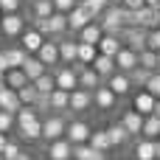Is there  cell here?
Masks as SVG:
<instances>
[{
  "instance_id": "1",
  "label": "cell",
  "mask_w": 160,
  "mask_h": 160,
  "mask_svg": "<svg viewBox=\"0 0 160 160\" xmlns=\"http://www.w3.org/2000/svg\"><path fill=\"white\" fill-rule=\"evenodd\" d=\"M34 28H39L45 37L51 39H62L70 34V25H68V14L62 11H53L51 17H34Z\"/></svg>"
},
{
  "instance_id": "2",
  "label": "cell",
  "mask_w": 160,
  "mask_h": 160,
  "mask_svg": "<svg viewBox=\"0 0 160 160\" xmlns=\"http://www.w3.org/2000/svg\"><path fill=\"white\" fill-rule=\"evenodd\" d=\"M98 22H101V28H104V34H118L121 37V31L127 28V6H121V0L115 3H110L107 6V11L98 17Z\"/></svg>"
},
{
  "instance_id": "3",
  "label": "cell",
  "mask_w": 160,
  "mask_h": 160,
  "mask_svg": "<svg viewBox=\"0 0 160 160\" xmlns=\"http://www.w3.org/2000/svg\"><path fill=\"white\" fill-rule=\"evenodd\" d=\"M65 132H68V118H65L62 112H48V115H42V141H45V143L65 138Z\"/></svg>"
},
{
  "instance_id": "4",
  "label": "cell",
  "mask_w": 160,
  "mask_h": 160,
  "mask_svg": "<svg viewBox=\"0 0 160 160\" xmlns=\"http://www.w3.org/2000/svg\"><path fill=\"white\" fill-rule=\"evenodd\" d=\"M25 28H28V25H25V17H22L20 11L3 14V20H0V34H3L6 39H20V34H22Z\"/></svg>"
},
{
  "instance_id": "5",
  "label": "cell",
  "mask_w": 160,
  "mask_h": 160,
  "mask_svg": "<svg viewBox=\"0 0 160 160\" xmlns=\"http://www.w3.org/2000/svg\"><path fill=\"white\" fill-rule=\"evenodd\" d=\"M121 39H124V45H129L132 51H146V39H149V28H143V25H127L124 31H121Z\"/></svg>"
},
{
  "instance_id": "6",
  "label": "cell",
  "mask_w": 160,
  "mask_h": 160,
  "mask_svg": "<svg viewBox=\"0 0 160 160\" xmlns=\"http://www.w3.org/2000/svg\"><path fill=\"white\" fill-rule=\"evenodd\" d=\"M90 135H93V127H90L84 118H70V121H68V132H65V138H68L73 146L87 143V141H90Z\"/></svg>"
},
{
  "instance_id": "7",
  "label": "cell",
  "mask_w": 160,
  "mask_h": 160,
  "mask_svg": "<svg viewBox=\"0 0 160 160\" xmlns=\"http://www.w3.org/2000/svg\"><path fill=\"white\" fill-rule=\"evenodd\" d=\"M37 56L42 59V65L48 68V70H53V68H59L62 65V56H59V39H45L42 42V48L37 51Z\"/></svg>"
},
{
  "instance_id": "8",
  "label": "cell",
  "mask_w": 160,
  "mask_h": 160,
  "mask_svg": "<svg viewBox=\"0 0 160 160\" xmlns=\"http://www.w3.org/2000/svg\"><path fill=\"white\" fill-rule=\"evenodd\" d=\"M53 76H56V87H62V90H68V93H73V90L79 87V70H76L73 65H59V68H53Z\"/></svg>"
},
{
  "instance_id": "9",
  "label": "cell",
  "mask_w": 160,
  "mask_h": 160,
  "mask_svg": "<svg viewBox=\"0 0 160 160\" xmlns=\"http://www.w3.org/2000/svg\"><path fill=\"white\" fill-rule=\"evenodd\" d=\"M76 70H79V87H84V90H96V87H101L104 84V79H101V73L93 68V65H73Z\"/></svg>"
},
{
  "instance_id": "10",
  "label": "cell",
  "mask_w": 160,
  "mask_h": 160,
  "mask_svg": "<svg viewBox=\"0 0 160 160\" xmlns=\"http://www.w3.org/2000/svg\"><path fill=\"white\" fill-rule=\"evenodd\" d=\"M93 107H96V110H101V112H110V110H115V107H118V96H115L107 84H101V87H96V90H93Z\"/></svg>"
},
{
  "instance_id": "11",
  "label": "cell",
  "mask_w": 160,
  "mask_h": 160,
  "mask_svg": "<svg viewBox=\"0 0 160 160\" xmlns=\"http://www.w3.org/2000/svg\"><path fill=\"white\" fill-rule=\"evenodd\" d=\"M104 84H107L118 98H121V96H129V93H132V87H135V84H132V79H129V73H124V70H115Z\"/></svg>"
},
{
  "instance_id": "12",
  "label": "cell",
  "mask_w": 160,
  "mask_h": 160,
  "mask_svg": "<svg viewBox=\"0 0 160 160\" xmlns=\"http://www.w3.org/2000/svg\"><path fill=\"white\" fill-rule=\"evenodd\" d=\"M45 155L48 160H73V143L68 138H59V141H51L45 146Z\"/></svg>"
},
{
  "instance_id": "13",
  "label": "cell",
  "mask_w": 160,
  "mask_h": 160,
  "mask_svg": "<svg viewBox=\"0 0 160 160\" xmlns=\"http://www.w3.org/2000/svg\"><path fill=\"white\" fill-rule=\"evenodd\" d=\"M45 39H48V37H45L39 28H34V25H28V28L20 34V45H22L28 53H37V51L42 48V42H45Z\"/></svg>"
},
{
  "instance_id": "14",
  "label": "cell",
  "mask_w": 160,
  "mask_h": 160,
  "mask_svg": "<svg viewBox=\"0 0 160 160\" xmlns=\"http://www.w3.org/2000/svg\"><path fill=\"white\" fill-rule=\"evenodd\" d=\"M90 107H93V90H84V87H76V90L70 93V112L82 115V112H87Z\"/></svg>"
},
{
  "instance_id": "15",
  "label": "cell",
  "mask_w": 160,
  "mask_h": 160,
  "mask_svg": "<svg viewBox=\"0 0 160 160\" xmlns=\"http://www.w3.org/2000/svg\"><path fill=\"white\" fill-rule=\"evenodd\" d=\"M87 22H93V14L82 6V0H79V6L73 8V11H68V25H70V34H79Z\"/></svg>"
},
{
  "instance_id": "16",
  "label": "cell",
  "mask_w": 160,
  "mask_h": 160,
  "mask_svg": "<svg viewBox=\"0 0 160 160\" xmlns=\"http://www.w3.org/2000/svg\"><path fill=\"white\" fill-rule=\"evenodd\" d=\"M115 65H118V70L132 73V70L141 65V53H138V51H132L129 45H124V48L118 51V56H115Z\"/></svg>"
},
{
  "instance_id": "17",
  "label": "cell",
  "mask_w": 160,
  "mask_h": 160,
  "mask_svg": "<svg viewBox=\"0 0 160 160\" xmlns=\"http://www.w3.org/2000/svg\"><path fill=\"white\" fill-rule=\"evenodd\" d=\"M143 121H146V115H141L135 107L121 115V124L127 127V132H129L132 138H141V135H143Z\"/></svg>"
},
{
  "instance_id": "18",
  "label": "cell",
  "mask_w": 160,
  "mask_h": 160,
  "mask_svg": "<svg viewBox=\"0 0 160 160\" xmlns=\"http://www.w3.org/2000/svg\"><path fill=\"white\" fill-rule=\"evenodd\" d=\"M155 104H158V98H155L146 87H141V90L132 96V107H135L141 115H152V112H155Z\"/></svg>"
},
{
  "instance_id": "19",
  "label": "cell",
  "mask_w": 160,
  "mask_h": 160,
  "mask_svg": "<svg viewBox=\"0 0 160 160\" xmlns=\"http://www.w3.org/2000/svg\"><path fill=\"white\" fill-rule=\"evenodd\" d=\"M59 56H62V65H76L79 62V39L62 37L59 39Z\"/></svg>"
},
{
  "instance_id": "20",
  "label": "cell",
  "mask_w": 160,
  "mask_h": 160,
  "mask_svg": "<svg viewBox=\"0 0 160 160\" xmlns=\"http://www.w3.org/2000/svg\"><path fill=\"white\" fill-rule=\"evenodd\" d=\"M135 25H143V28H160V8L152 6H143L135 11Z\"/></svg>"
},
{
  "instance_id": "21",
  "label": "cell",
  "mask_w": 160,
  "mask_h": 160,
  "mask_svg": "<svg viewBox=\"0 0 160 160\" xmlns=\"http://www.w3.org/2000/svg\"><path fill=\"white\" fill-rule=\"evenodd\" d=\"M135 160H158V141L141 135L135 143Z\"/></svg>"
},
{
  "instance_id": "22",
  "label": "cell",
  "mask_w": 160,
  "mask_h": 160,
  "mask_svg": "<svg viewBox=\"0 0 160 160\" xmlns=\"http://www.w3.org/2000/svg\"><path fill=\"white\" fill-rule=\"evenodd\" d=\"M101 37H104V28H101V22H98V20L87 22V25L76 34V39H79V42H90V45H98V42H101Z\"/></svg>"
},
{
  "instance_id": "23",
  "label": "cell",
  "mask_w": 160,
  "mask_h": 160,
  "mask_svg": "<svg viewBox=\"0 0 160 160\" xmlns=\"http://www.w3.org/2000/svg\"><path fill=\"white\" fill-rule=\"evenodd\" d=\"M17 135H20L22 141H42V118L17 124Z\"/></svg>"
},
{
  "instance_id": "24",
  "label": "cell",
  "mask_w": 160,
  "mask_h": 160,
  "mask_svg": "<svg viewBox=\"0 0 160 160\" xmlns=\"http://www.w3.org/2000/svg\"><path fill=\"white\" fill-rule=\"evenodd\" d=\"M20 107H22V101H20V93L17 90H11V87H0V110H6V112H20Z\"/></svg>"
},
{
  "instance_id": "25",
  "label": "cell",
  "mask_w": 160,
  "mask_h": 160,
  "mask_svg": "<svg viewBox=\"0 0 160 160\" xmlns=\"http://www.w3.org/2000/svg\"><path fill=\"white\" fill-rule=\"evenodd\" d=\"M121 48H124V39L118 34H104L98 42V53H107V56H118Z\"/></svg>"
},
{
  "instance_id": "26",
  "label": "cell",
  "mask_w": 160,
  "mask_h": 160,
  "mask_svg": "<svg viewBox=\"0 0 160 160\" xmlns=\"http://www.w3.org/2000/svg\"><path fill=\"white\" fill-rule=\"evenodd\" d=\"M51 112H70V93L68 90H62V87H56L53 93H51Z\"/></svg>"
},
{
  "instance_id": "27",
  "label": "cell",
  "mask_w": 160,
  "mask_h": 160,
  "mask_svg": "<svg viewBox=\"0 0 160 160\" xmlns=\"http://www.w3.org/2000/svg\"><path fill=\"white\" fill-rule=\"evenodd\" d=\"M93 68L101 73V79H104V82H107V79H110V76L118 70V65H115V56H107V53H98V56H96V62H93Z\"/></svg>"
},
{
  "instance_id": "28",
  "label": "cell",
  "mask_w": 160,
  "mask_h": 160,
  "mask_svg": "<svg viewBox=\"0 0 160 160\" xmlns=\"http://www.w3.org/2000/svg\"><path fill=\"white\" fill-rule=\"evenodd\" d=\"M22 70H25V76H28L31 82H37V79H39V76H42L48 68L42 65V59H39L37 53H28V59L22 62Z\"/></svg>"
},
{
  "instance_id": "29",
  "label": "cell",
  "mask_w": 160,
  "mask_h": 160,
  "mask_svg": "<svg viewBox=\"0 0 160 160\" xmlns=\"http://www.w3.org/2000/svg\"><path fill=\"white\" fill-rule=\"evenodd\" d=\"M3 53H6V62H8V70H11V68H22V62L28 59V51H25L22 45L3 48Z\"/></svg>"
},
{
  "instance_id": "30",
  "label": "cell",
  "mask_w": 160,
  "mask_h": 160,
  "mask_svg": "<svg viewBox=\"0 0 160 160\" xmlns=\"http://www.w3.org/2000/svg\"><path fill=\"white\" fill-rule=\"evenodd\" d=\"M107 135H110V141H112V149H115V146H127L129 138H132L121 121H118V124H110V127H107Z\"/></svg>"
},
{
  "instance_id": "31",
  "label": "cell",
  "mask_w": 160,
  "mask_h": 160,
  "mask_svg": "<svg viewBox=\"0 0 160 160\" xmlns=\"http://www.w3.org/2000/svg\"><path fill=\"white\" fill-rule=\"evenodd\" d=\"M73 160H107V152H98L90 143H79L73 146Z\"/></svg>"
},
{
  "instance_id": "32",
  "label": "cell",
  "mask_w": 160,
  "mask_h": 160,
  "mask_svg": "<svg viewBox=\"0 0 160 160\" xmlns=\"http://www.w3.org/2000/svg\"><path fill=\"white\" fill-rule=\"evenodd\" d=\"M31 79L25 76V70L22 68H11V70H6V87H11V90H20V87H25Z\"/></svg>"
},
{
  "instance_id": "33",
  "label": "cell",
  "mask_w": 160,
  "mask_h": 160,
  "mask_svg": "<svg viewBox=\"0 0 160 160\" xmlns=\"http://www.w3.org/2000/svg\"><path fill=\"white\" fill-rule=\"evenodd\" d=\"M87 143H90L93 149H98V152H110V149H112V141H110L107 129H93V135H90Z\"/></svg>"
},
{
  "instance_id": "34",
  "label": "cell",
  "mask_w": 160,
  "mask_h": 160,
  "mask_svg": "<svg viewBox=\"0 0 160 160\" xmlns=\"http://www.w3.org/2000/svg\"><path fill=\"white\" fill-rule=\"evenodd\" d=\"M34 87H37L42 96H51V93L56 90V76H53V70H45V73L34 82Z\"/></svg>"
},
{
  "instance_id": "35",
  "label": "cell",
  "mask_w": 160,
  "mask_h": 160,
  "mask_svg": "<svg viewBox=\"0 0 160 160\" xmlns=\"http://www.w3.org/2000/svg\"><path fill=\"white\" fill-rule=\"evenodd\" d=\"M98 56V45H90V42H79V65H93Z\"/></svg>"
},
{
  "instance_id": "36",
  "label": "cell",
  "mask_w": 160,
  "mask_h": 160,
  "mask_svg": "<svg viewBox=\"0 0 160 160\" xmlns=\"http://www.w3.org/2000/svg\"><path fill=\"white\" fill-rule=\"evenodd\" d=\"M56 11L53 0H31V17H51Z\"/></svg>"
},
{
  "instance_id": "37",
  "label": "cell",
  "mask_w": 160,
  "mask_h": 160,
  "mask_svg": "<svg viewBox=\"0 0 160 160\" xmlns=\"http://www.w3.org/2000/svg\"><path fill=\"white\" fill-rule=\"evenodd\" d=\"M143 138H152V141L160 138V118L155 115V112L146 115V121H143Z\"/></svg>"
},
{
  "instance_id": "38",
  "label": "cell",
  "mask_w": 160,
  "mask_h": 160,
  "mask_svg": "<svg viewBox=\"0 0 160 160\" xmlns=\"http://www.w3.org/2000/svg\"><path fill=\"white\" fill-rule=\"evenodd\" d=\"M17 93H20V101H22V104H28V107H34V104H37V98H39V90L34 87V82H28L25 87H20Z\"/></svg>"
},
{
  "instance_id": "39",
  "label": "cell",
  "mask_w": 160,
  "mask_h": 160,
  "mask_svg": "<svg viewBox=\"0 0 160 160\" xmlns=\"http://www.w3.org/2000/svg\"><path fill=\"white\" fill-rule=\"evenodd\" d=\"M110 3H112V0H82V6L93 14V20H98V17L107 11V6H110Z\"/></svg>"
},
{
  "instance_id": "40",
  "label": "cell",
  "mask_w": 160,
  "mask_h": 160,
  "mask_svg": "<svg viewBox=\"0 0 160 160\" xmlns=\"http://www.w3.org/2000/svg\"><path fill=\"white\" fill-rule=\"evenodd\" d=\"M152 73H155V70H146V68H141V65H138V68L129 73V79H132V84L141 90V87H146V82L152 79Z\"/></svg>"
},
{
  "instance_id": "41",
  "label": "cell",
  "mask_w": 160,
  "mask_h": 160,
  "mask_svg": "<svg viewBox=\"0 0 160 160\" xmlns=\"http://www.w3.org/2000/svg\"><path fill=\"white\" fill-rule=\"evenodd\" d=\"M141 68H146V70H158V51H152V48L141 51Z\"/></svg>"
},
{
  "instance_id": "42",
  "label": "cell",
  "mask_w": 160,
  "mask_h": 160,
  "mask_svg": "<svg viewBox=\"0 0 160 160\" xmlns=\"http://www.w3.org/2000/svg\"><path fill=\"white\" fill-rule=\"evenodd\" d=\"M14 127H17V115H14V112L0 110V132H11Z\"/></svg>"
},
{
  "instance_id": "43",
  "label": "cell",
  "mask_w": 160,
  "mask_h": 160,
  "mask_svg": "<svg viewBox=\"0 0 160 160\" xmlns=\"http://www.w3.org/2000/svg\"><path fill=\"white\" fill-rule=\"evenodd\" d=\"M20 152H22L20 143L8 138V143H6V149H3V158H6V160H17V158H20Z\"/></svg>"
},
{
  "instance_id": "44",
  "label": "cell",
  "mask_w": 160,
  "mask_h": 160,
  "mask_svg": "<svg viewBox=\"0 0 160 160\" xmlns=\"http://www.w3.org/2000/svg\"><path fill=\"white\" fill-rule=\"evenodd\" d=\"M146 90H149L155 98H160V70H155V73H152V79L146 82Z\"/></svg>"
},
{
  "instance_id": "45",
  "label": "cell",
  "mask_w": 160,
  "mask_h": 160,
  "mask_svg": "<svg viewBox=\"0 0 160 160\" xmlns=\"http://www.w3.org/2000/svg\"><path fill=\"white\" fill-rule=\"evenodd\" d=\"M0 8H3V14H14L22 8V0H0Z\"/></svg>"
},
{
  "instance_id": "46",
  "label": "cell",
  "mask_w": 160,
  "mask_h": 160,
  "mask_svg": "<svg viewBox=\"0 0 160 160\" xmlns=\"http://www.w3.org/2000/svg\"><path fill=\"white\" fill-rule=\"evenodd\" d=\"M146 48L160 51V28H149V39H146Z\"/></svg>"
},
{
  "instance_id": "47",
  "label": "cell",
  "mask_w": 160,
  "mask_h": 160,
  "mask_svg": "<svg viewBox=\"0 0 160 160\" xmlns=\"http://www.w3.org/2000/svg\"><path fill=\"white\" fill-rule=\"evenodd\" d=\"M53 6H56V11L68 14V11H73V8L79 6V0H53Z\"/></svg>"
},
{
  "instance_id": "48",
  "label": "cell",
  "mask_w": 160,
  "mask_h": 160,
  "mask_svg": "<svg viewBox=\"0 0 160 160\" xmlns=\"http://www.w3.org/2000/svg\"><path fill=\"white\" fill-rule=\"evenodd\" d=\"M121 6H127V8H132V11H138V8H143V6H146V0H121Z\"/></svg>"
},
{
  "instance_id": "49",
  "label": "cell",
  "mask_w": 160,
  "mask_h": 160,
  "mask_svg": "<svg viewBox=\"0 0 160 160\" xmlns=\"http://www.w3.org/2000/svg\"><path fill=\"white\" fill-rule=\"evenodd\" d=\"M6 70H8V62H6V53L0 51V73H6Z\"/></svg>"
},
{
  "instance_id": "50",
  "label": "cell",
  "mask_w": 160,
  "mask_h": 160,
  "mask_svg": "<svg viewBox=\"0 0 160 160\" xmlns=\"http://www.w3.org/2000/svg\"><path fill=\"white\" fill-rule=\"evenodd\" d=\"M6 143H8V132H0V152L6 149Z\"/></svg>"
},
{
  "instance_id": "51",
  "label": "cell",
  "mask_w": 160,
  "mask_h": 160,
  "mask_svg": "<svg viewBox=\"0 0 160 160\" xmlns=\"http://www.w3.org/2000/svg\"><path fill=\"white\" fill-rule=\"evenodd\" d=\"M146 6H152V8H160V0H146Z\"/></svg>"
},
{
  "instance_id": "52",
  "label": "cell",
  "mask_w": 160,
  "mask_h": 160,
  "mask_svg": "<svg viewBox=\"0 0 160 160\" xmlns=\"http://www.w3.org/2000/svg\"><path fill=\"white\" fill-rule=\"evenodd\" d=\"M17 160H31V155H28V152H20V158Z\"/></svg>"
},
{
  "instance_id": "53",
  "label": "cell",
  "mask_w": 160,
  "mask_h": 160,
  "mask_svg": "<svg viewBox=\"0 0 160 160\" xmlns=\"http://www.w3.org/2000/svg\"><path fill=\"white\" fill-rule=\"evenodd\" d=\"M155 115L160 118V98H158V104H155Z\"/></svg>"
},
{
  "instance_id": "54",
  "label": "cell",
  "mask_w": 160,
  "mask_h": 160,
  "mask_svg": "<svg viewBox=\"0 0 160 160\" xmlns=\"http://www.w3.org/2000/svg\"><path fill=\"white\" fill-rule=\"evenodd\" d=\"M0 87H6V73H0Z\"/></svg>"
},
{
  "instance_id": "55",
  "label": "cell",
  "mask_w": 160,
  "mask_h": 160,
  "mask_svg": "<svg viewBox=\"0 0 160 160\" xmlns=\"http://www.w3.org/2000/svg\"><path fill=\"white\" fill-rule=\"evenodd\" d=\"M158 70H160V51H158Z\"/></svg>"
},
{
  "instance_id": "56",
  "label": "cell",
  "mask_w": 160,
  "mask_h": 160,
  "mask_svg": "<svg viewBox=\"0 0 160 160\" xmlns=\"http://www.w3.org/2000/svg\"><path fill=\"white\" fill-rule=\"evenodd\" d=\"M158 158H160V141H158Z\"/></svg>"
},
{
  "instance_id": "57",
  "label": "cell",
  "mask_w": 160,
  "mask_h": 160,
  "mask_svg": "<svg viewBox=\"0 0 160 160\" xmlns=\"http://www.w3.org/2000/svg\"><path fill=\"white\" fill-rule=\"evenodd\" d=\"M0 20H3V8H0Z\"/></svg>"
},
{
  "instance_id": "58",
  "label": "cell",
  "mask_w": 160,
  "mask_h": 160,
  "mask_svg": "<svg viewBox=\"0 0 160 160\" xmlns=\"http://www.w3.org/2000/svg\"><path fill=\"white\" fill-rule=\"evenodd\" d=\"M0 160H6V158H3V152H0Z\"/></svg>"
},
{
  "instance_id": "59",
  "label": "cell",
  "mask_w": 160,
  "mask_h": 160,
  "mask_svg": "<svg viewBox=\"0 0 160 160\" xmlns=\"http://www.w3.org/2000/svg\"><path fill=\"white\" fill-rule=\"evenodd\" d=\"M158 141H160V138H158Z\"/></svg>"
},
{
  "instance_id": "60",
  "label": "cell",
  "mask_w": 160,
  "mask_h": 160,
  "mask_svg": "<svg viewBox=\"0 0 160 160\" xmlns=\"http://www.w3.org/2000/svg\"><path fill=\"white\" fill-rule=\"evenodd\" d=\"M158 160H160V158H158Z\"/></svg>"
}]
</instances>
